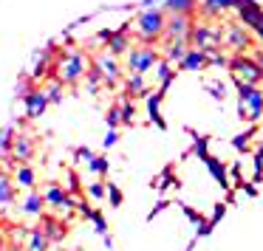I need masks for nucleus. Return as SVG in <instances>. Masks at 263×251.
Listing matches in <instances>:
<instances>
[{
	"label": "nucleus",
	"mask_w": 263,
	"mask_h": 251,
	"mask_svg": "<svg viewBox=\"0 0 263 251\" xmlns=\"http://www.w3.org/2000/svg\"><path fill=\"white\" fill-rule=\"evenodd\" d=\"M150 74H156V82H159V91L161 93H167L170 91V85H173V79H176V65L173 62H167L164 57L156 62V68L150 71Z\"/></svg>",
	"instance_id": "21"
},
{
	"label": "nucleus",
	"mask_w": 263,
	"mask_h": 251,
	"mask_svg": "<svg viewBox=\"0 0 263 251\" xmlns=\"http://www.w3.org/2000/svg\"><path fill=\"white\" fill-rule=\"evenodd\" d=\"M26 248H29V251H48V248H51V240L46 237L43 228H31L29 237H26Z\"/></svg>",
	"instance_id": "26"
},
{
	"label": "nucleus",
	"mask_w": 263,
	"mask_h": 251,
	"mask_svg": "<svg viewBox=\"0 0 263 251\" xmlns=\"http://www.w3.org/2000/svg\"><path fill=\"white\" fill-rule=\"evenodd\" d=\"M12 181L17 189H34L37 186V172L31 170V164H14V172H12Z\"/></svg>",
	"instance_id": "22"
},
{
	"label": "nucleus",
	"mask_w": 263,
	"mask_h": 251,
	"mask_svg": "<svg viewBox=\"0 0 263 251\" xmlns=\"http://www.w3.org/2000/svg\"><path fill=\"white\" fill-rule=\"evenodd\" d=\"M116 141H119V130H108V133H105V138H102V147L110 150Z\"/></svg>",
	"instance_id": "41"
},
{
	"label": "nucleus",
	"mask_w": 263,
	"mask_h": 251,
	"mask_svg": "<svg viewBox=\"0 0 263 251\" xmlns=\"http://www.w3.org/2000/svg\"><path fill=\"white\" fill-rule=\"evenodd\" d=\"M161 96H164V93H161V91H150L147 93V96H144V99H147V116H150V119H153L156 121V124H159L161 127V130H164V119H161Z\"/></svg>",
	"instance_id": "25"
},
{
	"label": "nucleus",
	"mask_w": 263,
	"mask_h": 251,
	"mask_svg": "<svg viewBox=\"0 0 263 251\" xmlns=\"http://www.w3.org/2000/svg\"><path fill=\"white\" fill-rule=\"evenodd\" d=\"M99 43H105V48H108L110 54L125 57L133 46V34H130L127 26H122V29H116V31H102V34H99Z\"/></svg>",
	"instance_id": "10"
},
{
	"label": "nucleus",
	"mask_w": 263,
	"mask_h": 251,
	"mask_svg": "<svg viewBox=\"0 0 263 251\" xmlns=\"http://www.w3.org/2000/svg\"><path fill=\"white\" fill-rule=\"evenodd\" d=\"M105 121H108V130H116V127L122 124V113H119V104H114V108L105 113Z\"/></svg>",
	"instance_id": "34"
},
{
	"label": "nucleus",
	"mask_w": 263,
	"mask_h": 251,
	"mask_svg": "<svg viewBox=\"0 0 263 251\" xmlns=\"http://www.w3.org/2000/svg\"><path fill=\"white\" fill-rule=\"evenodd\" d=\"M91 71V57L82 48H68V51H57L54 57V76L65 85H77L82 82Z\"/></svg>",
	"instance_id": "2"
},
{
	"label": "nucleus",
	"mask_w": 263,
	"mask_h": 251,
	"mask_svg": "<svg viewBox=\"0 0 263 251\" xmlns=\"http://www.w3.org/2000/svg\"><path fill=\"white\" fill-rule=\"evenodd\" d=\"M232 12L238 14V23L246 26L249 31H255V26L260 23V17H263V6L257 0H235Z\"/></svg>",
	"instance_id": "12"
},
{
	"label": "nucleus",
	"mask_w": 263,
	"mask_h": 251,
	"mask_svg": "<svg viewBox=\"0 0 263 251\" xmlns=\"http://www.w3.org/2000/svg\"><path fill=\"white\" fill-rule=\"evenodd\" d=\"M150 6H161L167 14H190V17H195L198 0H142V9H150Z\"/></svg>",
	"instance_id": "15"
},
{
	"label": "nucleus",
	"mask_w": 263,
	"mask_h": 251,
	"mask_svg": "<svg viewBox=\"0 0 263 251\" xmlns=\"http://www.w3.org/2000/svg\"><path fill=\"white\" fill-rule=\"evenodd\" d=\"M235 9V0H198V12L195 17L201 20H221L227 12Z\"/></svg>",
	"instance_id": "16"
},
{
	"label": "nucleus",
	"mask_w": 263,
	"mask_h": 251,
	"mask_svg": "<svg viewBox=\"0 0 263 251\" xmlns=\"http://www.w3.org/2000/svg\"><path fill=\"white\" fill-rule=\"evenodd\" d=\"M212 65V54L206 51H198V48H190L187 57H184V62L178 65V71H190V74H201V71H206Z\"/></svg>",
	"instance_id": "17"
},
{
	"label": "nucleus",
	"mask_w": 263,
	"mask_h": 251,
	"mask_svg": "<svg viewBox=\"0 0 263 251\" xmlns=\"http://www.w3.org/2000/svg\"><path fill=\"white\" fill-rule=\"evenodd\" d=\"M133 102H136V99H122V102H116V104H119V113H122V124H127V127H130V124H136V104H133Z\"/></svg>",
	"instance_id": "29"
},
{
	"label": "nucleus",
	"mask_w": 263,
	"mask_h": 251,
	"mask_svg": "<svg viewBox=\"0 0 263 251\" xmlns=\"http://www.w3.org/2000/svg\"><path fill=\"white\" fill-rule=\"evenodd\" d=\"M164 23H167V12L161 6H150L142 9L136 17L127 23L133 34V43H142V46H159L161 34H164Z\"/></svg>",
	"instance_id": "1"
},
{
	"label": "nucleus",
	"mask_w": 263,
	"mask_h": 251,
	"mask_svg": "<svg viewBox=\"0 0 263 251\" xmlns=\"http://www.w3.org/2000/svg\"><path fill=\"white\" fill-rule=\"evenodd\" d=\"M105 189H108V195H105V198L110 200V206H114V209H119V206H122V189L116 186V183H105Z\"/></svg>",
	"instance_id": "33"
},
{
	"label": "nucleus",
	"mask_w": 263,
	"mask_h": 251,
	"mask_svg": "<svg viewBox=\"0 0 263 251\" xmlns=\"http://www.w3.org/2000/svg\"><path fill=\"white\" fill-rule=\"evenodd\" d=\"M12 141H14V127H3V130H0V158H3V155H9Z\"/></svg>",
	"instance_id": "32"
},
{
	"label": "nucleus",
	"mask_w": 263,
	"mask_h": 251,
	"mask_svg": "<svg viewBox=\"0 0 263 251\" xmlns=\"http://www.w3.org/2000/svg\"><path fill=\"white\" fill-rule=\"evenodd\" d=\"M43 232H46V237L51 240V243H60V240L65 237V220H60V217H43Z\"/></svg>",
	"instance_id": "23"
},
{
	"label": "nucleus",
	"mask_w": 263,
	"mask_h": 251,
	"mask_svg": "<svg viewBox=\"0 0 263 251\" xmlns=\"http://www.w3.org/2000/svg\"><path fill=\"white\" fill-rule=\"evenodd\" d=\"M122 85H125V96L127 99H142V96L150 93V82H147L144 74H125Z\"/></svg>",
	"instance_id": "18"
},
{
	"label": "nucleus",
	"mask_w": 263,
	"mask_h": 251,
	"mask_svg": "<svg viewBox=\"0 0 263 251\" xmlns=\"http://www.w3.org/2000/svg\"><path fill=\"white\" fill-rule=\"evenodd\" d=\"M229 76L232 82H246V85H260L263 82V62L249 54H232L229 57Z\"/></svg>",
	"instance_id": "6"
},
{
	"label": "nucleus",
	"mask_w": 263,
	"mask_h": 251,
	"mask_svg": "<svg viewBox=\"0 0 263 251\" xmlns=\"http://www.w3.org/2000/svg\"><path fill=\"white\" fill-rule=\"evenodd\" d=\"M91 68L102 76V82L108 88L122 85V79H125V62H122V57L110 54L108 48H105V51H99L97 57H91Z\"/></svg>",
	"instance_id": "7"
},
{
	"label": "nucleus",
	"mask_w": 263,
	"mask_h": 251,
	"mask_svg": "<svg viewBox=\"0 0 263 251\" xmlns=\"http://www.w3.org/2000/svg\"><path fill=\"white\" fill-rule=\"evenodd\" d=\"M74 155H77V161H85V164L93 158V153H91L88 147H77V150H74Z\"/></svg>",
	"instance_id": "42"
},
{
	"label": "nucleus",
	"mask_w": 263,
	"mask_h": 251,
	"mask_svg": "<svg viewBox=\"0 0 263 251\" xmlns=\"http://www.w3.org/2000/svg\"><path fill=\"white\" fill-rule=\"evenodd\" d=\"M77 209H80L82 215H85L88 220L93 223V228H97L99 234H108V220H105V215H102V212L91 209V206H88V203H82V200H77Z\"/></svg>",
	"instance_id": "24"
},
{
	"label": "nucleus",
	"mask_w": 263,
	"mask_h": 251,
	"mask_svg": "<svg viewBox=\"0 0 263 251\" xmlns=\"http://www.w3.org/2000/svg\"><path fill=\"white\" fill-rule=\"evenodd\" d=\"M221 43L227 51L232 54H246L252 48V37H249V29L240 26L238 20L235 23H223L221 26Z\"/></svg>",
	"instance_id": "8"
},
{
	"label": "nucleus",
	"mask_w": 263,
	"mask_h": 251,
	"mask_svg": "<svg viewBox=\"0 0 263 251\" xmlns=\"http://www.w3.org/2000/svg\"><path fill=\"white\" fill-rule=\"evenodd\" d=\"M232 144H235V150H238V153H246V150H249V144H252V130L249 133H238V136L232 138Z\"/></svg>",
	"instance_id": "35"
},
{
	"label": "nucleus",
	"mask_w": 263,
	"mask_h": 251,
	"mask_svg": "<svg viewBox=\"0 0 263 251\" xmlns=\"http://www.w3.org/2000/svg\"><path fill=\"white\" fill-rule=\"evenodd\" d=\"M108 170H110V164H108V158H105V155H93L91 161H88V172H91V175H108Z\"/></svg>",
	"instance_id": "31"
},
{
	"label": "nucleus",
	"mask_w": 263,
	"mask_h": 251,
	"mask_svg": "<svg viewBox=\"0 0 263 251\" xmlns=\"http://www.w3.org/2000/svg\"><path fill=\"white\" fill-rule=\"evenodd\" d=\"M68 192H71V195H77V192H80V181H77V175H74V172L68 175Z\"/></svg>",
	"instance_id": "43"
},
{
	"label": "nucleus",
	"mask_w": 263,
	"mask_h": 251,
	"mask_svg": "<svg viewBox=\"0 0 263 251\" xmlns=\"http://www.w3.org/2000/svg\"><path fill=\"white\" fill-rule=\"evenodd\" d=\"M206 93H210V96H215L218 102H223V96H227V91H223V88H218V82H210V85H206Z\"/></svg>",
	"instance_id": "40"
},
{
	"label": "nucleus",
	"mask_w": 263,
	"mask_h": 251,
	"mask_svg": "<svg viewBox=\"0 0 263 251\" xmlns=\"http://www.w3.org/2000/svg\"><path fill=\"white\" fill-rule=\"evenodd\" d=\"M235 88H238V116L246 124H257L263 119V88L246 82H235Z\"/></svg>",
	"instance_id": "3"
},
{
	"label": "nucleus",
	"mask_w": 263,
	"mask_h": 251,
	"mask_svg": "<svg viewBox=\"0 0 263 251\" xmlns=\"http://www.w3.org/2000/svg\"><path fill=\"white\" fill-rule=\"evenodd\" d=\"M88 195H91L93 200H102L105 195H108V189H105V183L93 181V183H88Z\"/></svg>",
	"instance_id": "37"
},
{
	"label": "nucleus",
	"mask_w": 263,
	"mask_h": 251,
	"mask_svg": "<svg viewBox=\"0 0 263 251\" xmlns=\"http://www.w3.org/2000/svg\"><path fill=\"white\" fill-rule=\"evenodd\" d=\"M43 198H46V206H51L57 212H74L77 209V198L65 186H60V183H48L43 189Z\"/></svg>",
	"instance_id": "11"
},
{
	"label": "nucleus",
	"mask_w": 263,
	"mask_h": 251,
	"mask_svg": "<svg viewBox=\"0 0 263 251\" xmlns=\"http://www.w3.org/2000/svg\"><path fill=\"white\" fill-rule=\"evenodd\" d=\"M34 153H37L34 138H31L29 133H14L12 150H9V155H12L14 164H29V161L34 158Z\"/></svg>",
	"instance_id": "13"
},
{
	"label": "nucleus",
	"mask_w": 263,
	"mask_h": 251,
	"mask_svg": "<svg viewBox=\"0 0 263 251\" xmlns=\"http://www.w3.org/2000/svg\"><path fill=\"white\" fill-rule=\"evenodd\" d=\"M193 23H195V17H190V14H167L161 43H173V40H187V43H190Z\"/></svg>",
	"instance_id": "9"
},
{
	"label": "nucleus",
	"mask_w": 263,
	"mask_h": 251,
	"mask_svg": "<svg viewBox=\"0 0 263 251\" xmlns=\"http://www.w3.org/2000/svg\"><path fill=\"white\" fill-rule=\"evenodd\" d=\"M159 51H161V57H164L167 59V62H173V65H176V68H178V65H181L184 62V57H187V51H190V48H193V46H190V43L187 40H173V43H159Z\"/></svg>",
	"instance_id": "19"
},
{
	"label": "nucleus",
	"mask_w": 263,
	"mask_h": 251,
	"mask_svg": "<svg viewBox=\"0 0 263 251\" xmlns=\"http://www.w3.org/2000/svg\"><path fill=\"white\" fill-rule=\"evenodd\" d=\"M43 209H46V198H43V192L29 189L26 198L20 200V212H23L26 217H43Z\"/></svg>",
	"instance_id": "20"
},
{
	"label": "nucleus",
	"mask_w": 263,
	"mask_h": 251,
	"mask_svg": "<svg viewBox=\"0 0 263 251\" xmlns=\"http://www.w3.org/2000/svg\"><path fill=\"white\" fill-rule=\"evenodd\" d=\"M48 96H46V88L34 85L29 93L23 96V108H26V119H40L43 113L48 110Z\"/></svg>",
	"instance_id": "14"
},
{
	"label": "nucleus",
	"mask_w": 263,
	"mask_h": 251,
	"mask_svg": "<svg viewBox=\"0 0 263 251\" xmlns=\"http://www.w3.org/2000/svg\"><path fill=\"white\" fill-rule=\"evenodd\" d=\"M161 59V51L156 46H142V43H133L130 51L122 57L125 62V74H144L147 76L150 71L156 68V62Z\"/></svg>",
	"instance_id": "5"
},
{
	"label": "nucleus",
	"mask_w": 263,
	"mask_h": 251,
	"mask_svg": "<svg viewBox=\"0 0 263 251\" xmlns=\"http://www.w3.org/2000/svg\"><path fill=\"white\" fill-rule=\"evenodd\" d=\"M63 88H65V82H60L57 76H54V79L46 85V96H48V102H51V104L63 102Z\"/></svg>",
	"instance_id": "30"
},
{
	"label": "nucleus",
	"mask_w": 263,
	"mask_h": 251,
	"mask_svg": "<svg viewBox=\"0 0 263 251\" xmlns=\"http://www.w3.org/2000/svg\"><path fill=\"white\" fill-rule=\"evenodd\" d=\"M193 138H195V147H193V153L198 155V158H206V155H210V153H206V141H204V138H198L195 133H193Z\"/></svg>",
	"instance_id": "39"
},
{
	"label": "nucleus",
	"mask_w": 263,
	"mask_h": 251,
	"mask_svg": "<svg viewBox=\"0 0 263 251\" xmlns=\"http://www.w3.org/2000/svg\"><path fill=\"white\" fill-rule=\"evenodd\" d=\"M255 34H257V43L263 46V17H260V23L255 26Z\"/></svg>",
	"instance_id": "44"
},
{
	"label": "nucleus",
	"mask_w": 263,
	"mask_h": 251,
	"mask_svg": "<svg viewBox=\"0 0 263 251\" xmlns=\"http://www.w3.org/2000/svg\"><path fill=\"white\" fill-rule=\"evenodd\" d=\"M14 195H17V186H14V181L6 175V172H0V206L14 203Z\"/></svg>",
	"instance_id": "27"
},
{
	"label": "nucleus",
	"mask_w": 263,
	"mask_h": 251,
	"mask_svg": "<svg viewBox=\"0 0 263 251\" xmlns=\"http://www.w3.org/2000/svg\"><path fill=\"white\" fill-rule=\"evenodd\" d=\"M255 181H263V144L255 150Z\"/></svg>",
	"instance_id": "38"
},
{
	"label": "nucleus",
	"mask_w": 263,
	"mask_h": 251,
	"mask_svg": "<svg viewBox=\"0 0 263 251\" xmlns=\"http://www.w3.org/2000/svg\"><path fill=\"white\" fill-rule=\"evenodd\" d=\"M190 46L206 54H218L223 51L221 43V23L218 20H195L193 23V34H190Z\"/></svg>",
	"instance_id": "4"
},
{
	"label": "nucleus",
	"mask_w": 263,
	"mask_h": 251,
	"mask_svg": "<svg viewBox=\"0 0 263 251\" xmlns=\"http://www.w3.org/2000/svg\"><path fill=\"white\" fill-rule=\"evenodd\" d=\"M31 88H34V79H31V74H23V76H20V79H17V96L23 99L26 93L31 91Z\"/></svg>",
	"instance_id": "36"
},
{
	"label": "nucleus",
	"mask_w": 263,
	"mask_h": 251,
	"mask_svg": "<svg viewBox=\"0 0 263 251\" xmlns=\"http://www.w3.org/2000/svg\"><path fill=\"white\" fill-rule=\"evenodd\" d=\"M206 170H210V175L215 178V183H221V186H227L229 183V178H227V166L221 164L218 158H212V155H206Z\"/></svg>",
	"instance_id": "28"
}]
</instances>
